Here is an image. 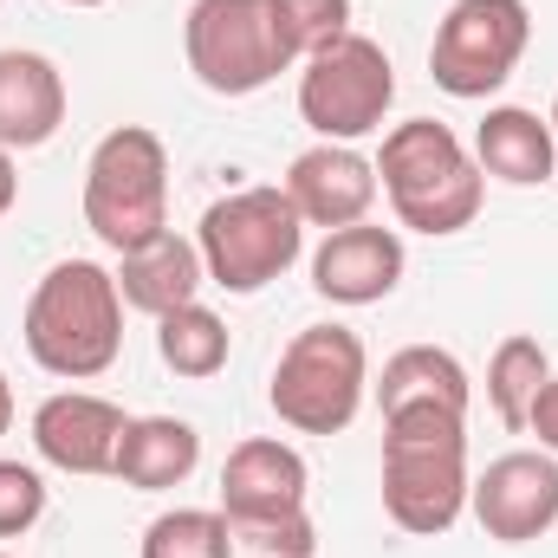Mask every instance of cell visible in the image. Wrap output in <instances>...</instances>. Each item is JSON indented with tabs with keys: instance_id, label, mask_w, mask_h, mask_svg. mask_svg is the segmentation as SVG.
<instances>
[{
	"instance_id": "obj_13",
	"label": "cell",
	"mask_w": 558,
	"mask_h": 558,
	"mask_svg": "<svg viewBox=\"0 0 558 558\" xmlns=\"http://www.w3.org/2000/svg\"><path fill=\"white\" fill-rule=\"evenodd\" d=\"M124 422L131 416L98 390H59L33 410V448L59 474H111Z\"/></svg>"
},
{
	"instance_id": "obj_17",
	"label": "cell",
	"mask_w": 558,
	"mask_h": 558,
	"mask_svg": "<svg viewBox=\"0 0 558 558\" xmlns=\"http://www.w3.org/2000/svg\"><path fill=\"white\" fill-rule=\"evenodd\" d=\"M202 286H208L202 247L189 234H175V228H162L137 254H118V292H124V305H137L149 318H162L175 305H195Z\"/></svg>"
},
{
	"instance_id": "obj_31",
	"label": "cell",
	"mask_w": 558,
	"mask_h": 558,
	"mask_svg": "<svg viewBox=\"0 0 558 558\" xmlns=\"http://www.w3.org/2000/svg\"><path fill=\"white\" fill-rule=\"evenodd\" d=\"M0 558H7V553H0Z\"/></svg>"
},
{
	"instance_id": "obj_9",
	"label": "cell",
	"mask_w": 558,
	"mask_h": 558,
	"mask_svg": "<svg viewBox=\"0 0 558 558\" xmlns=\"http://www.w3.org/2000/svg\"><path fill=\"white\" fill-rule=\"evenodd\" d=\"M533 46V7L526 0H454L428 46V78L448 98H494Z\"/></svg>"
},
{
	"instance_id": "obj_19",
	"label": "cell",
	"mask_w": 558,
	"mask_h": 558,
	"mask_svg": "<svg viewBox=\"0 0 558 558\" xmlns=\"http://www.w3.org/2000/svg\"><path fill=\"white\" fill-rule=\"evenodd\" d=\"M202 468V435L195 422L182 416H131L124 422V441H118V461L111 474L137 494H169L182 487L189 474Z\"/></svg>"
},
{
	"instance_id": "obj_28",
	"label": "cell",
	"mask_w": 558,
	"mask_h": 558,
	"mask_svg": "<svg viewBox=\"0 0 558 558\" xmlns=\"http://www.w3.org/2000/svg\"><path fill=\"white\" fill-rule=\"evenodd\" d=\"M13 428V384H7V371H0V435Z\"/></svg>"
},
{
	"instance_id": "obj_20",
	"label": "cell",
	"mask_w": 558,
	"mask_h": 558,
	"mask_svg": "<svg viewBox=\"0 0 558 558\" xmlns=\"http://www.w3.org/2000/svg\"><path fill=\"white\" fill-rule=\"evenodd\" d=\"M228 344H234V338H228V318L208 312L202 299L156 318V357H162L175 377H189V384L221 377V371H228Z\"/></svg>"
},
{
	"instance_id": "obj_21",
	"label": "cell",
	"mask_w": 558,
	"mask_h": 558,
	"mask_svg": "<svg viewBox=\"0 0 558 558\" xmlns=\"http://www.w3.org/2000/svg\"><path fill=\"white\" fill-rule=\"evenodd\" d=\"M546 377H553V357H546V344H539V338H526V331L500 338V344H494V357H487V410L507 422V428H526L533 397H539V384H546Z\"/></svg>"
},
{
	"instance_id": "obj_26",
	"label": "cell",
	"mask_w": 558,
	"mask_h": 558,
	"mask_svg": "<svg viewBox=\"0 0 558 558\" xmlns=\"http://www.w3.org/2000/svg\"><path fill=\"white\" fill-rule=\"evenodd\" d=\"M526 428L539 435V448L546 454H558V371L539 384V397H533V416H526Z\"/></svg>"
},
{
	"instance_id": "obj_14",
	"label": "cell",
	"mask_w": 558,
	"mask_h": 558,
	"mask_svg": "<svg viewBox=\"0 0 558 558\" xmlns=\"http://www.w3.org/2000/svg\"><path fill=\"white\" fill-rule=\"evenodd\" d=\"M312 468L292 441L279 435H247L221 461V513L228 520H267V513H305Z\"/></svg>"
},
{
	"instance_id": "obj_4",
	"label": "cell",
	"mask_w": 558,
	"mask_h": 558,
	"mask_svg": "<svg viewBox=\"0 0 558 558\" xmlns=\"http://www.w3.org/2000/svg\"><path fill=\"white\" fill-rule=\"evenodd\" d=\"M195 247H202V267L208 286L234 292V299H254L267 292L279 274L299 267L305 254V221L292 208V195L279 182H254V189H234L221 195L202 228H195Z\"/></svg>"
},
{
	"instance_id": "obj_5",
	"label": "cell",
	"mask_w": 558,
	"mask_h": 558,
	"mask_svg": "<svg viewBox=\"0 0 558 558\" xmlns=\"http://www.w3.org/2000/svg\"><path fill=\"white\" fill-rule=\"evenodd\" d=\"M85 228L111 254H137L169 228V149L149 124L105 131L85 162Z\"/></svg>"
},
{
	"instance_id": "obj_18",
	"label": "cell",
	"mask_w": 558,
	"mask_h": 558,
	"mask_svg": "<svg viewBox=\"0 0 558 558\" xmlns=\"http://www.w3.org/2000/svg\"><path fill=\"white\" fill-rule=\"evenodd\" d=\"M377 403H384V416H403V410H448V416H468L474 377H468V364H461L454 351H441V344H403L397 357H384Z\"/></svg>"
},
{
	"instance_id": "obj_24",
	"label": "cell",
	"mask_w": 558,
	"mask_h": 558,
	"mask_svg": "<svg viewBox=\"0 0 558 558\" xmlns=\"http://www.w3.org/2000/svg\"><path fill=\"white\" fill-rule=\"evenodd\" d=\"M234 558H312L318 533L305 513H267V520H228Z\"/></svg>"
},
{
	"instance_id": "obj_8",
	"label": "cell",
	"mask_w": 558,
	"mask_h": 558,
	"mask_svg": "<svg viewBox=\"0 0 558 558\" xmlns=\"http://www.w3.org/2000/svg\"><path fill=\"white\" fill-rule=\"evenodd\" d=\"M397 105V65L371 33H344L299 59V118L318 143H364Z\"/></svg>"
},
{
	"instance_id": "obj_15",
	"label": "cell",
	"mask_w": 558,
	"mask_h": 558,
	"mask_svg": "<svg viewBox=\"0 0 558 558\" xmlns=\"http://www.w3.org/2000/svg\"><path fill=\"white\" fill-rule=\"evenodd\" d=\"M65 124V72L46 52H0V149H39Z\"/></svg>"
},
{
	"instance_id": "obj_3",
	"label": "cell",
	"mask_w": 558,
	"mask_h": 558,
	"mask_svg": "<svg viewBox=\"0 0 558 558\" xmlns=\"http://www.w3.org/2000/svg\"><path fill=\"white\" fill-rule=\"evenodd\" d=\"M468 416L403 410L384 416V513L390 526L435 539L468 513Z\"/></svg>"
},
{
	"instance_id": "obj_16",
	"label": "cell",
	"mask_w": 558,
	"mask_h": 558,
	"mask_svg": "<svg viewBox=\"0 0 558 558\" xmlns=\"http://www.w3.org/2000/svg\"><path fill=\"white\" fill-rule=\"evenodd\" d=\"M474 162L481 175L507 182V189H539L558 175V137L553 118L526 111V105H494L474 131Z\"/></svg>"
},
{
	"instance_id": "obj_25",
	"label": "cell",
	"mask_w": 558,
	"mask_h": 558,
	"mask_svg": "<svg viewBox=\"0 0 558 558\" xmlns=\"http://www.w3.org/2000/svg\"><path fill=\"white\" fill-rule=\"evenodd\" d=\"M39 513H46V481H39V468H26V461H0V539L33 533Z\"/></svg>"
},
{
	"instance_id": "obj_6",
	"label": "cell",
	"mask_w": 558,
	"mask_h": 558,
	"mask_svg": "<svg viewBox=\"0 0 558 558\" xmlns=\"http://www.w3.org/2000/svg\"><path fill=\"white\" fill-rule=\"evenodd\" d=\"M371 397V351L351 325H305L274 364L267 403L299 435H344Z\"/></svg>"
},
{
	"instance_id": "obj_27",
	"label": "cell",
	"mask_w": 558,
	"mask_h": 558,
	"mask_svg": "<svg viewBox=\"0 0 558 558\" xmlns=\"http://www.w3.org/2000/svg\"><path fill=\"white\" fill-rule=\"evenodd\" d=\"M20 202V169H13V149H0V215H13Z\"/></svg>"
},
{
	"instance_id": "obj_2",
	"label": "cell",
	"mask_w": 558,
	"mask_h": 558,
	"mask_svg": "<svg viewBox=\"0 0 558 558\" xmlns=\"http://www.w3.org/2000/svg\"><path fill=\"white\" fill-rule=\"evenodd\" d=\"M377 189L397 208V228L410 234H461L474 228L481 202H487V175L474 162V149L454 137L441 118H410L397 124L377 149Z\"/></svg>"
},
{
	"instance_id": "obj_7",
	"label": "cell",
	"mask_w": 558,
	"mask_h": 558,
	"mask_svg": "<svg viewBox=\"0 0 558 558\" xmlns=\"http://www.w3.org/2000/svg\"><path fill=\"white\" fill-rule=\"evenodd\" d=\"M182 52L195 85L215 98H254L299 65L279 39L274 0H195L182 20Z\"/></svg>"
},
{
	"instance_id": "obj_10",
	"label": "cell",
	"mask_w": 558,
	"mask_h": 558,
	"mask_svg": "<svg viewBox=\"0 0 558 558\" xmlns=\"http://www.w3.org/2000/svg\"><path fill=\"white\" fill-rule=\"evenodd\" d=\"M468 507L487 539L500 546H533L558 526V454L546 448H513L487 461V474L468 487Z\"/></svg>"
},
{
	"instance_id": "obj_22",
	"label": "cell",
	"mask_w": 558,
	"mask_h": 558,
	"mask_svg": "<svg viewBox=\"0 0 558 558\" xmlns=\"http://www.w3.org/2000/svg\"><path fill=\"white\" fill-rule=\"evenodd\" d=\"M143 558H234L221 507H169L143 526Z\"/></svg>"
},
{
	"instance_id": "obj_23",
	"label": "cell",
	"mask_w": 558,
	"mask_h": 558,
	"mask_svg": "<svg viewBox=\"0 0 558 558\" xmlns=\"http://www.w3.org/2000/svg\"><path fill=\"white\" fill-rule=\"evenodd\" d=\"M274 20L292 59H312L318 46L351 33V0H274Z\"/></svg>"
},
{
	"instance_id": "obj_11",
	"label": "cell",
	"mask_w": 558,
	"mask_h": 558,
	"mask_svg": "<svg viewBox=\"0 0 558 558\" xmlns=\"http://www.w3.org/2000/svg\"><path fill=\"white\" fill-rule=\"evenodd\" d=\"M279 189L292 195L305 228H325V234L331 228H357L377 208V162L357 143H312V149L292 156Z\"/></svg>"
},
{
	"instance_id": "obj_1",
	"label": "cell",
	"mask_w": 558,
	"mask_h": 558,
	"mask_svg": "<svg viewBox=\"0 0 558 558\" xmlns=\"http://www.w3.org/2000/svg\"><path fill=\"white\" fill-rule=\"evenodd\" d=\"M26 351L46 377H65V384H92L118 364L124 351V292L118 274L98 267V260H59L46 267L33 299H26Z\"/></svg>"
},
{
	"instance_id": "obj_12",
	"label": "cell",
	"mask_w": 558,
	"mask_h": 558,
	"mask_svg": "<svg viewBox=\"0 0 558 558\" xmlns=\"http://www.w3.org/2000/svg\"><path fill=\"white\" fill-rule=\"evenodd\" d=\"M403 234L397 228H377V221H357V228H331L312 254V292L331 299V305H377L403 286Z\"/></svg>"
},
{
	"instance_id": "obj_29",
	"label": "cell",
	"mask_w": 558,
	"mask_h": 558,
	"mask_svg": "<svg viewBox=\"0 0 558 558\" xmlns=\"http://www.w3.org/2000/svg\"><path fill=\"white\" fill-rule=\"evenodd\" d=\"M65 7H105V0H65Z\"/></svg>"
},
{
	"instance_id": "obj_30",
	"label": "cell",
	"mask_w": 558,
	"mask_h": 558,
	"mask_svg": "<svg viewBox=\"0 0 558 558\" xmlns=\"http://www.w3.org/2000/svg\"><path fill=\"white\" fill-rule=\"evenodd\" d=\"M553 137H558V98H553Z\"/></svg>"
}]
</instances>
